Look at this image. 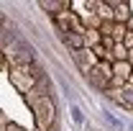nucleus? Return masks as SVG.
<instances>
[{
	"label": "nucleus",
	"instance_id": "1",
	"mask_svg": "<svg viewBox=\"0 0 133 131\" xmlns=\"http://www.w3.org/2000/svg\"><path fill=\"white\" fill-rule=\"evenodd\" d=\"M108 121H110V123H113L115 129H123V123H120V121H118V118H115L113 113H108Z\"/></svg>",
	"mask_w": 133,
	"mask_h": 131
},
{
	"label": "nucleus",
	"instance_id": "2",
	"mask_svg": "<svg viewBox=\"0 0 133 131\" xmlns=\"http://www.w3.org/2000/svg\"><path fill=\"white\" fill-rule=\"evenodd\" d=\"M72 116H74L77 123H82V111H79V108H72Z\"/></svg>",
	"mask_w": 133,
	"mask_h": 131
}]
</instances>
